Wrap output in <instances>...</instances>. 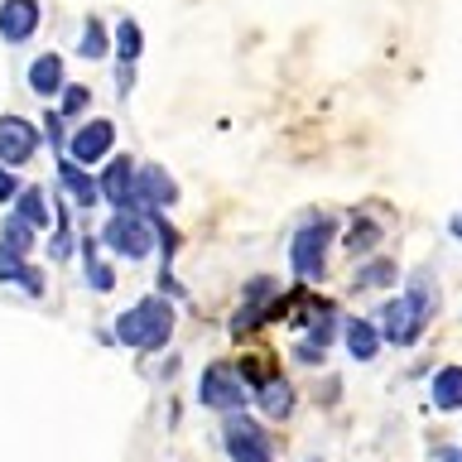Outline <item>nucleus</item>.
<instances>
[{"label":"nucleus","mask_w":462,"mask_h":462,"mask_svg":"<svg viewBox=\"0 0 462 462\" xmlns=\"http://www.w3.org/2000/svg\"><path fill=\"white\" fill-rule=\"evenodd\" d=\"M116 342L121 346H135V352H159V346H169L173 337V303L164 294H144L135 309H125L116 318Z\"/></svg>","instance_id":"1"},{"label":"nucleus","mask_w":462,"mask_h":462,"mask_svg":"<svg viewBox=\"0 0 462 462\" xmlns=\"http://www.w3.org/2000/svg\"><path fill=\"white\" fill-rule=\"evenodd\" d=\"M198 404L217 414H241L251 404V390H245V371L231 366V361H208L198 375Z\"/></svg>","instance_id":"2"},{"label":"nucleus","mask_w":462,"mask_h":462,"mask_svg":"<svg viewBox=\"0 0 462 462\" xmlns=\"http://www.w3.org/2000/svg\"><path fill=\"white\" fill-rule=\"evenodd\" d=\"M332 231H337V222H328V217H309L294 241H289V270L299 274V280L318 284L328 274V245H332Z\"/></svg>","instance_id":"3"},{"label":"nucleus","mask_w":462,"mask_h":462,"mask_svg":"<svg viewBox=\"0 0 462 462\" xmlns=\"http://www.w3.org/2000/svg\"><path fill=\"white\" fill-rule=\"evenodd\" d=\"M101 245L121 260H144L154 251V222L144 212H111L101 226Z\"/></svg>","instance_id":"4"},{"label":"nucleus","mask_w":462,"mask_h":462,"mask_svg":"<svg viewBox=\"0 0 462 462\" xmlns=\"http://www.w3.org/2000/svg\"><path fill=\"white\" fill-rule=\"evenodd\" d=\"M222 448L231 462H274V443H270V429L251 414H226L222 419Z\"/></svg>","instance_id":"5"},{"label":"nucleus","mask_w":462,"mask_h":462,"mask_svg":"<svg viewBox=\"0 0 462 462\" xmlns=\"http://www.w3.org/2000/svg\"><path fill=\"white\" fill-rule=\"evenodd\" d=\"M179 202V183L164 164H140L135 169V193H130V212H144V217H159Z\"/></svg>","instance_id":"6"},{"label":"nucleus","mask_w":462,"mask_h":462,"mask_svg":"<svg viewBox=\"0 0 462 462\" xmlns=\"http://www.w3.org/2000/svg\"><path fill=\"white\" fill-rule=\"evenodd\" d=\"M371 323L381 328V337H385L390 346H414L429 318L419 313V309H414V303L404 299V294H395V299H385L381 309H375V318H371Z\"/></svg>","instance_id":"7"},{"label":"nucleus","mask_w":462,"mask_h":462,"mask_svg":"<svg viewBox=\"0 0 462 462\" xmlns=\"http://www.w3.org/2000/svg\"><path fill=\"white\" fill-rule=\"evenodd\" d=\"M39 144H43V130L29 116H14V111L0 116V164H10V169L29 164L39 154Z\"/></svg>","instance_id":"8"},{"label":"nucleus","mask_w":462,"mask_h":462,"mask_svg":"<svg viewBox=\"0 0 462 462\" xmlns=\"http://www.w3.org/2000/svg\"><path fill=\"white\" fill-rule=\"evenodd\" d=\"M116 150V121H106V116H97V121H87L72 130V140H68V159L72 164H101Z\"/></svg>","instance_id":"9"},{"label":"nucleus","mask_w":462,"mask_h":462,"mask_svg":"<svg viewBox=\"0 0 462 462\" xmlns=\"http://www.w3.org/2000/svg\"><path fill=\"white\" fill-rule=\"evenodd\" d=\"M332 332H342V318L332 313V303H318L313 318H309V332H303L299 346H294V356L303 361V366H323V356L332 346Z\"/></svg>","instance_id":"10"},{"label":"nucleus","mask_w":462,"mask_h":462,"mask_svg":"<svg viewBox=\"0 0 462 462\" xmlns=\"http://www.w3.org/2000/svg\"><path fill=\"white\" fill-rule=\"evenodd\" d=\"M39 24H43V5H39V0H0V39H5V43L34 39Z\"/></svg>","instance_id":"11"},{"label":"nucleus","mask_w":462,"mask_h":462,"mask_svg":"<svg viewBox=\"0 0 462 462\" xmlns=\"http://www.w3.org/2000/svg\"><path fill=\"white\" fill-rule=\"evenodd\" d=\"M101 198L111 202V212H130V193H135V159L116 154L106 169H101Z\"/></svg>","instance_id":"12"},{"label":"nucleus","mask_w":462,"mask_h":462,"mask_svg":"<svg viewBox=\"0 0 462 462\" xmlns=\"http://www.w3.org/2000/svg\"><path fill=\"white\" fill-rule=\"evenodd\" d=\"M294 404H299V395H294V385H289L284 375H270V381L255 385V410L265 419H274V424L294 414Z\"/></svg>","instance_id":"13"},{"label":"nucleus","mask_w":462,"mask_h":462,"mask_svg":"<svg viewBox=\"0 0 462 462\" xmlns=\"http://www.w3.org/2000/svg\"><path fill=\"white\" fill-rule=\"evenodd\" d=\"M29 92L34 97H63L68 92V78H63V53H39L29 63Z\"/></svg>","instance_id":"14"},{"label":"nucleus","mask_w":462,"mask_h":462,"mask_svg":"<svg viewBox=\"0 0 462 462\" xmlns=\"http://www.w3.org/2000/svg\"><path fill=\"white\" fill-rule=\"evenodd\" d=\"M342 342H346V352H352V361H375V352L385 346L381 328H375L371 318H342Z\"/></svg>","instance_id":"15"},{"label":"nucleus","mask_w":462,"mask_h":462,"mask_svg":"<svg viewBox=\"0 0 462 462\" xmlns=\"http://www.w3.org/2000/svg\"><path fill=\"white\" fill-rule=\"evenodd\" d=\"M58 179H63V188H68V198L78 202V208H92V202L101 198V183H97V179H92V173H87L82 164H72L68 154L58 159Z\"/></svg>","instance_id":"16"},{"label":"nucleus","mask_w":462,"mask_h":462,"mask_svg":"<svg viewBox=\"0 0 462 462\" xmlns=\"http://www.w3.org/2000/svg\"><path fill=\"white\" fill-rule=\"evenodd\" d=\"M429 400H433V410L457 414V410H462V366H443V371H433Z\"/></svg>","instance_id":"17"},{"label":"nucleus","mask_w":462,"mask_h":462,"mask_svg":"<svg viewBox=\"0 0 462 462\" xmlns=\"http://www.w3.org/2000/svg\"><path fill=\"white\" fill-rule=\"evenodd\" d=\"M385 231H381V222H371L366 212H356L352 222H346V236H342V245H346V255H366L375 241H381Z\"/></svg>","instance_id":"18"},{"label":"nucleus","mask_w":462,"mask_h":462,"mask_svg":"<svg viewBox=\"0 0 462 462\" xmlns=\"http://www.w3.org/2000/svg\"><path fill=\"white\" fill-rule=\"evenodd\" d=\"M404 299H410L424 318H433V313H439V280H433L429 270H414L410 284H404Z\"/></svg>","instance_id":"19"},{"label":"nucleus","mask_w":462,"mask_h":462,"mask_svg":"<svg viewBox=\"0 0 462 462\" xmlns=\"http://www.w3.org/2000/svg\"><path fill=\"white\" fill-rule=\"evenodd\" d=\"M78 251H82V265H87V284H92L97 294H111V289H116V274H111L106 260L97 255V241H92V236H82V241H78Z\"/></svg>","instance_id":"20"},{"label":"nucleus","mask_w":462,"mask_h":462,"mask_svg":"<svg viewBox=\"0 0 462 462\" xmlns=\"http://www.w3.org/2000/svg\"><path fill=\"white\" fill-rule=\"evenodd\" d=\"M111 43H116V58H121V68L130 72V68H135V58H140V49H144V34H140V24H135V20H130V14H125V20L116 24Z\"/></svg>","instance_id":"21"},{"label":"nucleus","mask_w":462,"mask_h":462,"mask_svg":"<svg viewBox=\"0 0 462 462\" xmlns=\"http://www.w3.org/2000/svg\"><path fill=\"white\" fill-rule=\"evenodd\" d=\"M34 241H39V231L29 226L20 212H10L5 222H0V245H10L14 255H29V251H34Z\"/></svg>","instance_id":"22"},{"label":"nucleus","mask_w":462,"mask_h":462,"mask_svg":"<svg viewBox=\"0 0 462 462\" xmlns=\"http://www.w3.org/2000/svg\"><path fill=\"white\" fill-rule=\"evenodd\" d=\"M78 53L82 58H106L111 53V34H106V24H101V14H87L82 20V39H78Z\"/></svg>","instance_id":"23"},{"label":"nucleus","mask_w":462,"mask_h":462,"mask_svg":"<svg viewBox=\"0 0 462 462\" xmlns=\"http://www.w3.org/2000/svg\"><path fill=\"white\" fill-rule=\"evenodd\" d=\"M14 212H20V217H24V222L34 226V231L49 226V198H43V188H39V183H29L24 193L14 198Z\"/></svg>","instance_id":"24"},{"label":"nucleus","mask_w":462,"mask_h":462,"mask_svg":"<svg viewBox=\"0 0 462 462\" xmlns=\"http://www.w3.org/2000/svg\"><path fill=\"white\" fill-rule=\"evenodd\" d=\"M395 280H400L395 260H371V265H366V270L356 274V284H361V289H390Z\"/></svg>","instance_id":"25"},{"label":"nucleus","mask_w":462,"mask_h":462,"mask_svg":"<svg viewBox=\"0 0 462 462\" xmlns=\"http://www.w3.org/2000/svg\"><path fill=\"white\" fill-rule=\"evenodd\" d=\"M24 274H29V260L14 255L10 245H0V284H24Z\"/></svg>","instance_id":"26"},{"label":"nucleus","mask_w":462,"mask_h":462,"mask_svg":"<svg viewBox=\"0 0 462 462\" xmlns=\"http://www.w3.org/2000/svg\"><path fill=\"white\" fill-rule=\"evenodd\" d=\"M53 231H58V236L49 241V255H53V260H68V255H72V231H68V212H63V208H58V226H53Z\"/></svg>","instance_id":"27"},{"label":"nucleus","mask_w":462,"mask_h":462,"mask_svg":"<svg viewBox=\"0 0 462 462\" xmlns=\"http://www.w3.org/2000/svg\"><path fill=\"white\" fill-rule=\"evenodd\" d=\"M87 101H92V92H87L82 82H68V92H63V121H72V116H78Z\"/></svg>","instance_id":"28"},{"label":"nucleus","mask_w":462,"mask_h":462,"mask_svg":"<svg viewBox=\"0 0 462 462\" xmlns=\"http://www.w3.org/2000/svg\"><path fill=\"white\" fill-rule=\"evenodd\" d=\"M43 135H49L53 150L68 154V140H63V111H43Z\"/></svg>","instance_id":"29"},{"label":"nucleus","mask_w":462,"mask_h":462,"mask_svg":"<svg viewBox=\"0 0 462 462\" xmlns=\"http://www.w3.org/2000/svg\"><path fill=\"white\" fill-rule=\"evenodd\" d=\"M24 188H20V179H14V169L10 164H0V202H14Z\"/></svg>","instance_id":"30"},{"label":"nucleus","mask_w":462,"mask_h":462,"mask_svg":"<svg viewBox=\"0 0 462 462\" xmlns=\"http://www.w3.org/2000/svg\"><path fill=\"white\" fill-rule=\"evenodd\" d=\"M433 457H439V462H462V448H439Z\"/></svg>","instance_id":"31"},{"label":"nucleus","mask_w":462,"mask_h":462,"mask_svg":"<svg viewBox=\"0 0 462 462\" xmlns=\"http://www.w3.org/2000/svg\"><path fill=\"white\" fill-rule=\"evenodd\" d=\"M448 236H453V241H462V212L453 217V222H448Z\"/></svg>","instance_id":"32"},{"label":"nucleus","mask_w":462,"mask_h":462,"mask_svg":"<svg viewBox=\"0 0 462 462\" xmlns=\"http://www.w3.org/2000/svg\"><path fill=\"white\" fill-rule=\"evenodd\" d=\"M309 462H323V457H309Z\"/></svg>","instance_id":"33"}]
</instances>
